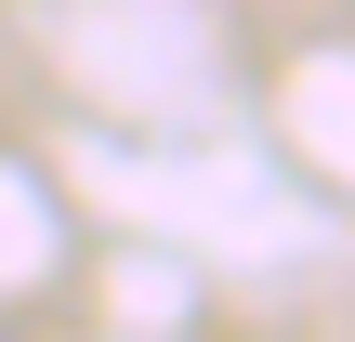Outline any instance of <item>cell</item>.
Instances as JSON below:
<instances>
[{
  "mask_svg": "<svg viewBox=\"0 0 355 342\" xmlns=\"http://www.w3.org/2000/svg\"><path fill=\"white\" fill-rule=\"evenodd\" d=\"M0 342H26V330H0Z\"/></svg>",
  "mask_w": 355,
  "mask_h": 342,
  "instance_id": "1",
  "label": "cell"
}]
</instances>
